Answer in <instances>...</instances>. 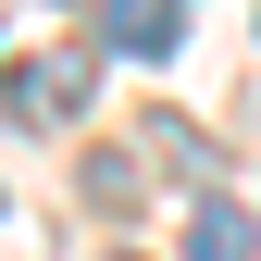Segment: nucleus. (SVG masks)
I'll list each match as a JSON object with an SVG mask.
<instances>
[{"label":"nucleus","mask_w":261,"mask_h":261,"mask_svg":"<svg viewBox=\"0 0 261 261\" xmlns=\"http://www.w3.org/2000/svg\"><path fill=\"white\" fill-rule=\"evenodd\" d=\"M87 100V50H62V62H13V75H0V112L13 124H62Z\"/></svg>","instance_id":"f257e3e1"},{"label":"nucleus","mask_w":261,"mask_h":261,"mask_svg":"<svg viewBox=\"0 0 261 261\" xmlns=\"http://www.w3.org/2000/svg\"><path fill=\"white\" fill-rule=\"evenodd\" d=\"M100 38H112V50H137V62H149V50H174V0H100Z\"/></svg>","instance_id":"f03ea898"},{"label":"nucleus","mask_w":261,"mask_h":261,"mask_svg":"<svg viewBox=\"0 0 261 261\" xmlns=\"http://www.w3.org/2000/svg\"><path fill=\"white\" fill-rule=\"evenodd\" d=\"M187 261H249V212L199 199V212H187Z\"/></svg>","instance_id":"7ed1b4c3"}]
</instances>
